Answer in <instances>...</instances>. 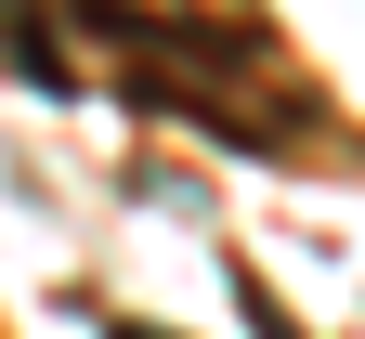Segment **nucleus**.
Here are the masks:
<instances>
[{
	"label": "nucleus",
	"mask_w": 365,
	"mask_h": 339,
	"mask_svg": "<svg viewBox=\"0 0 365 339\" xmlns=\"http://www.w3.org/2000/svg\"><path fill=\"white\" fill-rule=\"evenodd\" d=\"M118 339H144V326H118Z\"/></svg>",
	"instance_id": "obj_1"
}]
</instances>
